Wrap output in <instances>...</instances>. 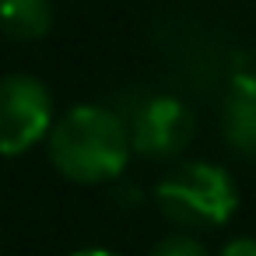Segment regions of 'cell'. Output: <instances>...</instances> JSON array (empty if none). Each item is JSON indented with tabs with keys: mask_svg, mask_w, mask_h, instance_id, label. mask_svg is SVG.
Returning <instances> with one entry per match:
<instances>
[{
	"mask_svg": "<svg viewBox=\"0 0 256 256\" xmlns=\"http://www.w3.org/2000/svg\"><path fill=\"white\" fill-rule=\"evenodd\" d=\"M228 98L221 112V130L232 151L256 162V53H238L228 74Z\"/></svg>",
	"mask_w": 256,
	"mask_h": 256,
	"instance_id": "5",
	"label": "cell"
},
{
	"mask_svg": "<svg viewBox=\"0 0 256 256\" xmlns=\"http://www.w3.org/2000/svg\"><path fill=\"white\" fill-rule=\"evenodd\" d=\"M158 210L182 232L218 228L238 207V186L228 168L214 162H179L154 186Z\"/></svg>",
	"mask_w": 256,
	"mask_h": 256,
	"instance_id": "2",
	"label": "cell"
},
{
	"mask_svg": "<svg viewBox=\"0 0 256 256\" xmlns=\"http://www.w3.org/2000/svg\"><path fill=\"white\" fill-rule=\"evenodd\" d=\"M218 256H256V238L252 235H235L218 249Z\"/></svg>",
	"mask_w": 256,
	"mask_h": 256,
	"instance_id": "8",
	"label": "cell"
},
{
	"mask_svg": "<svg viewBox=\"0 0 256 256\" xmlns=\"http://www.w3.org/2000/svg\"><path fill=\"white\" fill-rule=\"evenodd\" d=\"M53 28V0H0V32L36 42Z\"/></svg>",
	"mask_w": 256,
	"mask_h": 256,
	"instance_id": "6",
	"label": "cell"
},
{
	"mask_svg": "<svg viewBox=\"0 0 256 256\" xmlns=\"http://www.w3.org/2000/svg\"><path fill=\"white\" fill-rule=\"evenodd\" d=\"M134 144V154H144L151 162H172L179 158L193 134H196V116L179 95H140L130 112H120Z\"/></svg>",
	"mask_w": 256,
	"mask_h": 256,
	"instance_id": "3",
	"label": "cell"
},
{
	"mask_svg": "<svg viewBox=\"0 0 256 256\" xmlns=\"http://www.w3.org/2000/svg\"><path fill=\"white\" fill-rule=\"evenodd\" d=\"M70 256H120V252L102 249V246H88V249H78V252H70Z\"/></svg>",
	"mask_w": 256,
	"mask_h": 256,
	"instance_id": "9",
	"label": "cell"
},
{
	"mask_svg": "<svg viewBox=\"0 0 256 256\" xmlns=\"http://www.w3.org/2000/svg\"><path fill=\"white\" fill-rule=\"evenodd\" d=\"M46 151L56 172L81 186H102L120 179L134 158L123 116L95 102L67 109L50 130Z\"/></svg>",
	"mask_w": 256,
	"mask_h": 256,
	"instance_id": "1",
	"label": "cell"
},
{
	"mask_svg": "<svg viewBox=\"0 0 256 256\" xmlns=\"http://www.w3.org/2000/svg\"><path fill=\"white\" fill-rule=\"evenodd\" d=\"M148 256H210V252H207V246L196 238V232H182V228H179V232L158 238Z\"/></svg>",
	"mask_w": 256,
	"mask_h": 256,
	"instance_id": "7",
	"label": "cell"
},
{
	"mask_svg": "<svg viewBox=\"0 0 256 256\" xmlns=\"http://www.w3.org/2000/svg\"><path fill=\"white\" fill-rule=\"evenodd\" d=\"M56 123L50 88L32 74L0 78V154L18 158L36 144H46Z\"/></svg>",
	"mask_w": 256,
	"mask_h": 256,
	"instance_id": "4",
	"label": "cell"
}]
</instances>
